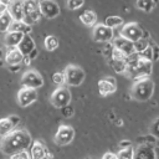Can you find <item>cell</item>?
I'll return each mask as SVG.
<instances>
[{
	"instance_id": "obj_1",
	"label": "cell",
	"mask_w": 159,
	"mask_h": 159,
	"mask_svg": "<svg viewBox=\"0 0 159 159\" xmlns=\"http://www.w3.org/2000/svg\"><path fill=\"white\" fill-rule=\"evenodd\" d=\"M32 143V138L30 133L25 129H14L5 137H2L1 140V149L2 153L6 155H10L12 153L20 152V150H27Z\"/></svg>"
},
{
	"instance_id": "obj_2",
	"label": "cell",
	"mask_w": 159,
	"mask_h": 159,
	"mask_svg": "<svg viewBox=\"0 0 159 159\" xmlns=\"http://www.w3.org/2000/svg\"><path fill=\"white\" fill-rule=\"evenodd\" d=\"M152 70H153V61L140 57L139 53L133 52L127 57V68L124 75H127L133 81L150 77Z\"/></svg>"
},
{
	"instance_id": "obj_3",
	"label": "cell",
	"mask_w": 159,
	"mask_h": 159,
	"mask_svg": "<svg viewBox=\"0 0 159 159\" xmlns=\"http://www.w3.org/2000/svg\"><path fill=\"white\" fill-rule=\"evenodd\" d=\"M154 93V82L147 77L138 81H134V84L130 89V96L138 102H147L152 98Z\"/></svg>"
},
{
	"instance_id": "obj_4",
	"label": "cell",
	"mask_w": 159,
	"mask_h": 159,
	"mask_svg": "<svg viewBox=\"0 0 159 159\" xmlns=\"http://www.w3.org/2000/svg\"><path fill=\"white\" fill-rule=\"evenodd\" d=\"M39 2H40V0H22V5H24V19H22V21L26 22L30 26L39 22V20L41 19Z\"/></svg>"
},
{
	"instance_id": "obj_5",
	"label": "cell",
	"mask_w": 159,
	"mask_h": 159,
	"mask_svg": "<svg viewBox=\"0 0 159 159\" xmlns=\"http://www.w3.org/2000/svg\"><path fill=\"white\" fill-rule=\"evenodd\" d=\"M63 73H65L66 83L68 86H73V87H77L80 84H82V82L84 81V77H86L84 71L80 66H76V65L66 66Z\"/></svg>"
},
{
	"instance_id": "obj_6",
	"label": "cell",
	"mask_w": 159,
	"mask_h": 159,
	"mask_svg": "<svg viewBox=\"0 0 159 159\" xmlns=\"http://www.w3.org/2000/svg\"><path fill=\"white\" fill-rule=\"evenodd\" d=\"M71 98H72V96H71L70 89L63 87V86H58V88H56L52 92V94L50 97V102H51V104L53 107L60 109V108L70 104L71 103Z\"/></svg>"
},
{
	"instance_id": "obj_7",
	"label": "cell",
	"mask_w": 159,
	"mask_h": 159,
	"mask_svg": "<svg viewBox=\"0 0 159 159\" xmlns=\"http://www.w3.org/2000/svg\"><path fill=\"white\" fill-rule=\"evenodd\" d=\"M144 32L145 30L137 22H128V24H124L123 27L120 29L119 31V35H122L123 37L130 40V41H137L142 37H144Z\"/></svg>"
},
{
	"instance_id": "obj_8",
	"label": "cell",
	"mask_w": 159,
	"mask_h": 159,
	"mask_svg": "<svg viewBox=\"0 0 159 159\" xmlns=\"http://www.w3.org/2000/svg\"><path fill=\"white\" fill-rule=\"evenodd\" d=\"M114 37L113 29L108 27L104 24H96L92 30V39L96 42H111Z\"/></svg>"
},
{
	"instance_id": "obj_9",
	"label": "cell",
	"mask_w": 159,
	"mask_h": 159,
	"mask_svg": "<svg viewBox=\"0 0 159 159\" xmlns=\"http://www.w3.org/2000/svg\"><path fill=\"white\" fill-rule=\"evenodd\" d=\"M21 86L37 89V88L43 86V78L37 71L29 70L21 76Z\"/></svg>"
},
{
	"instance_id": "obj_10",
	"label": "cell",
	"mask_w": 159,
	"mask_h": 159,
	"mask_svg": "<svg viewBox=\"0 0 159 159\" xmlns=\"http://www.w3.org/2000/svg\"><path fill=\"white\" fill-rule=\"evenodd\" d=\"M75 138V129L71 125H60L53 137V140L57 145H67Z\"/></svg>"
},
{
	"instance_id": "obj_11",
	"label": "cell",
	"mask_w": 159,
	"mask_h": 159,
	"mask_svg": "<svg viewBox=\"0 0 159 159\" xmlns=\"http://www.w3.org/2000/svg\"><path fill=\"white\" fill-rule=\"evenodd\" d=\"M41 16H45L46 19H55L60 15V6L55 0H40L39 2Z\"/></svg>"
},
{
	"instance_id": "obj_12",
	"label": "cell",
	"mask_w": 159,
	"mask_h": 159,
	"mask_svg": "<svg viewBox=\"0 0 159 159\" xmlns=\"http://www.w3.org/2000/svg\"><path fill=\"white\" fill-rule=\"evenodd\" d=\"M37 99V91L29 87H21L17 92V103L21 107H29Z\"/></svg>"
},
{
	"instance_id": "obj_13",
	"label": "cell",
	"mask_w": 159,
	"mask_h": 159,
	"mask_svg": "<svg viewBox=\"0 0 159 159\" xmlns=\"http://www.w3.org/2000/svg\"><path fill=\"white\" fill-rule=\"evenodd\" d=\"M29 153L31 159H50L52 157L46 145L41 140H32L29 148Z\"/></svg>"
},
{
	"instance_id": "obj_14",
	"label": "cell",
	"mask_w": 159,
	"mask_h": 159,
	"mask_svg": "<svg viewBox=\"0 0 159 159\" xmlns=\"http://www.w3.org/2000/svg\"><path fill=\"white\" fill-rule=\"evenodd\" d=\"M19 123H20V117L15 116V114L0 118V137L2 138L6 134H9L10 132H12L14 129H16Z\"/></svg>"
},
{
	"instance_id": "obj_15",
	"label": "cell",
	"mask_w": 159,
	"mask_h": 159,
	"mask_svg": "<svg viewBox=\"0 0 159 159\" xmlns=\"http://www.w3.org/2000/svg\"><path fill=\"white\" fill-rule=\"evenodd\" d=\"M98 91H99V94L103 96V97L113 94L117 91L116 78L113 76H108V77H104L103 80H101L98 82Z\"/></svg>"
},
{
	"instance_id": "obj_16",
	"label": "cell",
	"mask_w": 159,
	"mask_h": 159,
	"mask_svg": "<svg viewBox=\"0 0 159 159\" xmlns=\"http://www.w3.org/2000/svg\"><path fill=\"white\" fill-rule=\"evenodd\" d=\"M112 43H113V46H114L116 48H118L119 51H122V52H123L124 55H127V56H129V55H132L133 52H135V51H134L133 41H130V40H128V39L123 37L122 35H118V36L113 37Z\"/></svg>"
},
{
	"instance_id": "obj_17",
	"label": "cell",
	"mask_w": 159,
	"mask_h": 159,
	"mask_svg": "<svg viewBox=\"0 0 159 159\" xmlns=\"http://www.w3.org/2000/svg\"><path fill=\"white\" fill-rule=\"evenodd\" d=\"M24 55L20 52L17 47H7V51L5 53V62L9 66H19L22 63Z\"/></svg>"
},
{
	"instance_id": "obj_18",
	"label": "cell",
	"mask_w": 159,
	"mask_h": 159,
	"mask_svg": "<svg viewBox=\"0 0 159 159\" xmlns=\"http://www.w3.org/2000/svg\"><path fill=\"white\" fill-rule=\"evenodd\" d=\"M6 11L10 14L12 20H22L24 19V5L22 0H10Z\"/></svg>"
},
{
	"instance_id": "obj_19",
	"label": "cell",
	"mask_w": 159,
	"mask_h": 159,
	"mask_svg": "<svg viewBox=\"0 0 159 159\" xmlns=\"http://www.w3.org/2000/svg\"><path fill=\"white\" fill-rule=\"evenodd\" d=\"M134 159H154V148L150 144L142 143L134 149Z\"/></svg>"
},
{
	"instance_id": "obj_20",
	"label": "cell",
	"mask_w": 159,
	"mask_h": 159,
	"mask_svg": "<svg viewBox=\"0 0 159 159\" xmlns=\"http://www.w3.org/2000/svg\"><path fill=\"white\" fill-rule=\"evenodd\" d=\"M17 48L20 50V52L24 55V56H27L32 50L36 48V45H35V41L34 39L31 37L30 34H25L21 39V41L19 42L17 45Z\"/></svg>"
},
{
	"instance_id": "obj_21",
	"label": "cell",
	"mask_w": 159,
	"mask_h": 159,
	"mask_svg": "<svg viewBox=\"0 0 159 159\" xmlns=\"http://www.w3.org/2000/svg\"><path fill=\"white\" fill-rule=\"evenodd\" d=\"M24 34L16 31H6L4 37V43L6 47H17L19 42L21 41Z\"/></svg>"
},
{
	"instance_id": "obj_22",
	"label": "cell",
	"mask_w": 159,
	"mask_h": 159,
	"mask_svg": "<svg viewBox=\"0 0 159 159\" xmlns=\"http://www.w3.org/2000/svg\"><path fill=\"white\" fill-rule=\"evenodd\" d=\"M7 31H16V32H21L25 35V34L31 32V26L27 25L26 22H24L22 20H12Z\"/></svg>"
},
{
	"instance_id": "obj_23",
	"label": "cell",
	"mask_w": 159,
	"mask_h": 159,
	"mask_svg": "<svg viewBox=\"0 0 159 159\" xmlns=\"http://www.w3.org/2000/svg\"><path fill=\"white\" fill-rule=\"evenodd\" d=\"M80 20L86 26H94L97 24V15L92 10H86L80 15Z\"/></svg>"
},
{
	"instance_id": "obj_24",
	"label": "cell",
	"mask_w": 159,
	"mask_h": 159,
	"mask_svg": "<svg viewBox=\"0 0 159 159\" xmlns=\"http://www.w3.org/2000/svg\"><path fill=\"white\" fill-rule=\"evenodd\" d=\"M135 6L144 11V12H150L154 10V7L157 6V4L153 1V0H137L135 1Z\"/></svg>"
},
{
	"instance_id": "obj_25",
	"label": "cell",
	"mask_w": 159,
	"mask_h": 159,
	"mask_svg": "<svg viewBox=\"0 0 159 159\" xmlns=\"http://www.w3.org/2000/svg\"><path fill=\"white\" fill-rule=\"evenodd\" d=\"M60 42H58V39L55 36V35H48L45 37V41H43V46L47 51H55L57 47H58Z\"/></svg>"
},
{
	"instance_id": "obj_26",
	"label": "cell",
	"mask_w": 159,
	"mask_h": 159,
	"mask_svg": "<svg viewBox=\"0 0 159 159\" xmlns=\"http://www.w3.org/2000/svg\"><path fill=\"white\" fill-rule=\"evenodd\" d=\"M104 25H107L108 27L111 29H116V27H119L122 24H123V19L120 16H116V15H111V16H107L103 21Z\"/></svg>"
},
{
	"instance_id": "obj_27",
	"label": "cell",
	"mask_w": 159,
	"mask_h": 159,
	"mask_svg": "<svg viewBox=\"0 0 159 159\" xmlns=\"http://www.w3.org/2000/svg\"><path fill=\"white\" fill-rule=\"evenodd\" d=\"M12 22V17L7 11L0 15V32H6L10 27V24Z\"/></svg>"
},
{
	"instance_id": "obj_28",
	"label": "cell",
	"mask_w": 159,
	"mask_h": 159,
	"mask_svg": "<svg viewBox=\"0 0 159 159\" xmlns=\"http://www.w3.org/2000/svg\"><path fill=\"white\" fill-rule=\"evenodd\" d=\"M117 158L118 159H134V148L132 145L127 148H122L117 153Z\"/></svg>"
},
{
	"instance_id": "obj_29",
	"label": "cell",
	"mask_w": 159,
	"mask_h": 159,
	"mask_svg": "<svg viewBox=\"0 0 159 159\" xmlns=\"http://www.w3.org/2000/svg\"><path fill=\"white\" fill-rule=\"evenodd\" d=\"M109 65L117 73H124L127 68V61H117V60H111L109 58Z\"/></svg>"
},
{
	"instance_id": "obj_30",
	"label": "cell",
	"mask_w": 159,
	"mask_h": 159,
	"mask_svg": "<svg viewBox=\"0 0 159 159\" xmlns=\"http://www.w3.org/2000/svg\"><path fill=\"white\" fill-rule=\"evenodd\" d=\"M133 45H134V51H135L137 53H139V52H142V51H143V50L149 45V40H147V39L142 37V39H139V40L134 41V42H133Z\"/></svg>"
},
{
	"instance_id": "obj_31",
	"label": "cell",
	"mask_w": 159,
	"mask_h": 159,
	"mask_svg": "<svg viewBox=\"0 0 159 159\" xmlns=\"http://www.w3.org/2000/svg\"><path fill=\"white\" fill-rule=\"evenodd\" d=\"M52 82L57 86H63L66 83V78H65V73L63 71H58V72H55L52 75Z\"/></svg>"
},
{
	"instance_id": "obj_32",
	"label": "cell",
	"mask_w": 159,
	"mask_h": 159,
	"mask_svg": "<svg viewBox=\"0 0 159 159\" xmlns=\"http://www.w3.org/2000/svg\"><path fill=\"white\" fill-rule=\"evenodd\" d=\"M127 55H124L122 51H119L118 48L113 47V51H112V55H111V60H117V61H127Z\"/></svg>"
},
{
	"instance_id": "obj_33",
	"label": "cell",
	"mask_w": 159,
	"mask_h": 159,
	"mask_svg": "<svg viewBox=\"0 0 159 159\" xmlns=\"http://www.w3.org/2000/svg\"><path fill=\"white\" fill-rule=\"evenodd\" d=\"M9 159H31L29 150H20L9 155Z\"/></svg>"
},
{
	"instance_id": "obj_34",
	"label": "cell",
	"mask_w": 159,
	"mask_h": 159,
	"mask_svg": "<svg viewBox=\"0 0 159 159\" xmlns=\"http://www.w3.org/2000/svg\"><path fill=\"white\" fill-rule=\"evenodd\" d=\"M84 4V0H67L66 5L70 10H77L80 7H82Z\"/></svg>"
},
{
	"instance_id": "obj_35",
	"label": "cell",
	"mask_w": 159,
	"mask_h": 159,
	"mask_svg": "<svg viewBox=\"0 0 159 159\" xmlns=\"http://www.w3.org/2000/svg\"><path fill=\"white\" fill-rule=\"evenodd\" d=\"M60 111H61V114H62L65 118H71V117L75 114V109H73V107H72L71 104H67V106L60 108Z\"/></svg>"
},
{
	"instance_id": "obj_36",
	"label": "cell",
	"mask_w": 159,
	"mask_h": 159,
	"mask_svg": "<svg viewBox=\"0 0 159 159\" xmlns=\"http://www.w3.org/2000/svg\"><path fill=\"white\" fill-rule=\"evenodd\" d=\"M139 56L145 58V60H149V61H153V51H152V47L150 45H148L142 52H139Z\"/></svg>"
},
{
	"instance_id": "obj_37",
	"label": "cell",
	"mask_w": 159,
	"mask_h": 159,
	"mask_svg": "<svg viewBox=\"0 0 159 159\" xmlns=\"http://www.w3.org/2000/svg\"><path fill=\"white\" fill-rule=\"evenodd\" d=\"M150 134L154 135L157 139H159V117L152 123V125H150Z\"/></svg>"
},
{
	"instance_id": "obj_38",
	"label": "cell",
	"mask_w": 159,
	"mask_h": 159,
	"mask_svg": "<svg viewBox=\"0 0 159 159\" xmlns=\"http://www.w3.org/2000/svg\"><path fill=\"white\" fill-rule=\"evenodd\" d=\"M113 43H112V41L111 42H106V46H104V48H103V55L107 57V58H109L111 57V55H112V51H113Z\"/></svg>"
},
{
	"instance_id": "obj_39",
	"label": "cell",
	"mask_w": 159,
	"mask_h": 159,
	"mask_svg": "<svg viewBox=\"0 0 159 159\" xmlns=\"http://www.w3.org/2000/svg\"><path fill=\"white\" fill-rule=\"evenodd\" d=\"M149 45H150L152 51H153V61L159 60V45H157L155 42H152Z\"/></svg>"
},
{
	"instance_id": "obj_40",
	"label": "cell",
	"mask_w": 159,
	"mask_h": 159,
	"mask_svg": "<svg viewBox=\"0 0 159 159\" xmlns=\"http://www.w3.org/2000/svg\"><path fill=\"white\" fill-rule=\"evenodd\" d=\"M132 145V142L130 140H128V139H123V140H120L119 142V148L122 149V148H127V147H130Z\"/></svg>"
},
{
	"instance_id": "obj_41",
	"label": "cell",
	"mask_w": 159,
	"mask_h": 159,
	"mask_svg": "<svg viewBox=\"0 0 159 159\" xmlns=\"http://www.w3.org/2000/svg\"><path fill=\"white\" fill-rule=\"evenodd\" d=\"M102 159H118V158H117V154L108 152V153H106V154L102 157Z\"/></svg>"
},
{
	"instance_id": "obj_42",
	"label": "cell",
	"mask_w": 159,
	"mask_h": 159,
	"mask_svg": "<svg viewBox=\"0 0 159 159\" xmlns=\"http://www.w3.org/2000/svg\"><path fill=\"white\" fill-rule=\"evenodd\" d=\"M154 159H159V145L154 148Z\"/></svg>"
},
{
	"instance_id": "obj_43",
	"label": "cell",
	"mask_w": 159,
	"mask_h": 159,
	"mask_svg": "<svg viewBox=\"0 0 159 159\" xmlns=\"http://www.w3.org/2000/svg\"><path fill=\"white\" fill-rule=\"evenodd\" d=\"M6 7H7L6 5H2V4H0V15H1V14H4V12L6 11Z\"/></svg>"
},
{
	"instance_id": "obj_44",
	"label": "cell",
	"mask_w": 159,
	"mask_h": 159,
	"mask_svg": "<svg viewBox=\"0 0 159 159\" xmlns=\"http://www.w3.org/2000/svg\"><path fill=\"white\" fill-rule=\"evenodd\" d=\"M9 2H10V0H0V4H2V5H9Z\"/></svg>"
},
{
	"instance_id": "obj_45",
	"label": "cell",
	"mask_w": 159,
	"mask_h": 159,
	"mask_svg": "<svg viewBox=\"0 0 159 159\" xmlns=\"http://www.w3.org/2000/svg\"><path fill=\"white\" fill-rule=\"evenodd\" d=\"M116 124H117V125H122V124H123V120H122V119H119V120H116Z\"/></svg>"
},
{
	"instance_id": "obj_46",
	"label": "cell",
	"mask_w": 159,
	"mask_h": 159,
	"mask_svg": "<svg viewBox=\"0 0 159 159\" xmlns=\"http://www.w3.org/2000/svg\"><path fill=\"white\" fill-rule=\"evenodd\" d=\"M153 1H154V2L157 4V5H158V2H159V0H153Z\"/></svg>"
},
{
	"instance_id": "obj_47",
	"label": "cell",
	"mask_w": 159,
	"mask_h": 159,
	"mask_svg": "<svg viewBox=\"0 0 159 159\" xmlns=\"http://www.w3.org/2000/svg\"><path fill=\"white\" fill-rule=\"evenodd\" d=\"M86 159H93V158H86Z\"/></svg>"
}]
</instances>
